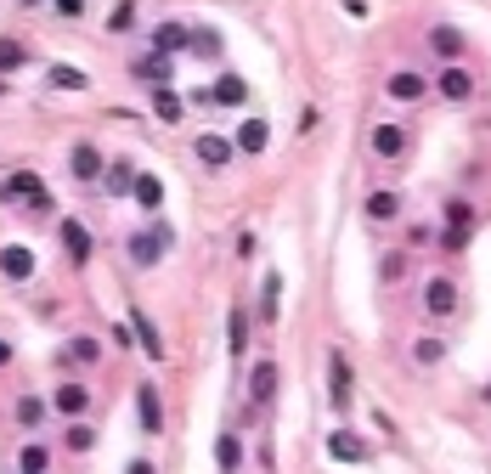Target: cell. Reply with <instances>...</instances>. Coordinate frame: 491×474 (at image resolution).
Returning a JSON list of instances; mask_svg holds the SVG:
<instances>
[{
	"mask_svg": "<svg viewBox=\"0 0 491 474\" xmlns=\"http://www.w3.org/2000/svg\"><path fill=\"white\" fill-rule=\"evenodd\" d=\"M468 237H475V204H468V198H446V204H441L435 249H441V254H463Z\"/></svg>",
	"mask_w": 491,
	"mask_h": 474,
	"instance_id": "obj_1",
	"label": "cell"
},
{
	"mask_svg": "<svg viewBox=\"0 0 491 474\" xmlns=\"http://www.w3.org/2000/svg\"><path fill=\"white\" fill-rule=\"evenodd\" d=\"M169 243H176V232H169L159 214H153V226H147V232H131V237H124V254H131V266L153 271L164 254H169Z\"/></svg>",
	"mask_w": 491,
	"mask_h": 474,
	"instance_id": "obj_2",
	"label": "cell"
},
{
	"mask_svg": "<svg viewBox=\"0 0 491 474\" xmlns=\"http://www.w3.org/2000/svg\"><path fill=\"white\" fill-rule=\"evenodd\" d=\"M57 237H62V254H68V266L85 271L91 266V254H96V232L79 221V214H57Z\"/></svg>",
	"mask_w": 491,
	"mask_h": 474,
	"instance_id": "obj_3",
	"label": "cell"
},
{
	"mask_svg": "<svg viewBox=\"0 0 491 474\" xmlns=\"http://www.w3.org/2000/svg\"><path fill=\"white\" fill-rule=\"evenodd\" d=\"M46 401H51V413H57V418H91V413H96V390H91L85 378H74V373L62 378Z\"/></svg>",
	"mask_w": 491,
	"mask_h": 474,
	"instance_id": "obj_4",
	"label": "cell"
},
{
	"mask_svg": "<svg viewBox=\"0 0 491 474\" xmlns=\"http://www.w3.org/2000/svg\"><path fill=\"white\" fill-rule=\"evenodd\" d=\"M407 147H413V136H407V124H401V119H384V124L368 131V153L378 164H401V159H407Z\"/></svg>",
	"mask_w": 491,
	"mask_h": 474,
	"instance_id": "obj_5",
	"label": "cell"
},
{
	"mask_svg": "<svg viewBox=\"0 0 491 474\" xmlns=\"http://www.w3.org/2000/svg\"><path fill=\"white\" fill-rule=\"evenodd\" d=\"M350 401H356V373H350V356L339 351H328V406L333 413H350Z\"/></svg>",
	"mask_w": 491,
	"mask_h": 474,
	"instance_id": "obj_6",
	"label": "cell"
},
{
	"mask_svg": "<svg viewBox=\"0 0 491 474\" xmlns=\"http://www.w3.org/2000/svg\"><path fill=\"white\" fill-rule=\"evenodd\" d=\"M62 373H91L96 361H102V339L96 333H74V339H62V351L51 356Z\"/></svg>",
	"mask_w": 491,
	"mask_h": 474,
	"instance_id": "obj_7",
	"label": "cell"
},
{
	"mask_svg": "<svg viewBox=\"0 0 491 474\" xmlns=\"http://www.w3.org/2000/svg\"><path fill=\"white\" fill-rule=\"evenodd\" d=\"M277 390H283V368H277V356L254 361V368H249V406H254V413H266V406L277 401Z\"/></svg>",
	"mask_w": 491,
	"mask_h": 474,
	"instance_id": "obj_8",
	"label": "cell"
},
{
	"mask_svg": "<svg viewBox=\"0 0 491 474\" xmlns=\"http://www.w3.org/2000/svg\"><path fill=\"white\" fill-rule=\"evenodd\" d=\"M34 271H40V254L29 243H6V249H0V283L23 288V283H34Z\"/></svg>",
	"mask_w": 491,
	"mask_h": 474,
	"instance_id": "obj_9",
	"label": "cell"
},
{
	"mask_svg": "<svg viewBox=\"0 0 491 474\" xmlns=\"http://www.w3.org/2000/svg\"><path fill=\"white\" fill-rule=\"evenodd\" d=\"M430 91H441V102H475V91H480V85H475V74H468L463 68V62H446V68L430 79Z\"/></svg>",
	"mask_w": 491,
	"mask_h": 474,
	"instance_id": "obj_10",
	"label": "cell"
},
{
	"mask_svg": "<svg viewBox=\"0 0 491 474\" xmlns=\"http://www.w3.org/2000/svg\"><path fill=\"white\" fill-rule=\"evenodd\" d=\"M323 446H328V458L333 463H373V446H368V435H356V429H328L323 435Z\"/></svg>",
	"mask_w": 491,
	"mask_h": 474,
	"instance_id": "obj_11",
	"label": "cell"
},
{
	"mask_svg": "<svg viewBox=\"0 0 491 474\" xmlns=\"http://www.w3.org/2000/svg\"><path fill=\"white\" fill-rule=\"evenodd\" d=\"M192 159L204 169H232L238 164V147H232V136H221V131H204V136H192Z\"/></svg>",
	"mask_w": 491,
	"mask_h": 474,
	"instance_id": "obj_12",
	"label": "cell"
},
{
	"mask_svg": "<svg viewBox=\"0 0 491 474\" xmlns=\"http://www.w3.org/2000/svg\"><path fill=\"white\" fill-rule=\"evenodd\" d=\"M423 316L430 322H452L458 316V283L452 277H430V283H423Z\"/></svg>",
	"mask_w": 491,
	"mask_h": 474,
	"instance_id": "obj_13",
	"label": "cell"
},
{
	"mask_svg": "<svg viewBox=\"0 0 491 474\" xmlns=\"http://www.w3.org/2000/svg\"><path fill=\"white\" fill-rule=\"evenodd\" d=\"M401 192H390V187H378V192H368V204H361V221H368L373 232H384V226H396L401 221Z\"/></svg>",
	"mask_w": 491,
	"mask_h": 474,
	"instance_id": "obj_14",
	"label": "cell"
},
{
	"mask_svg": "<svg viewBox=\"0 0 491 474\" xmlns=\"http://www.w3.org/2000/svg\"><path fill=\"white\" fill-rule=\"evenodd\" d=\"M136 424H141V435H164V396L153 378L136 384Z\"/></svg>",
	"mask_w": 491,
	"mask_h": 474,
	"instance_id": "obj_15",
	"label": "cell"
},
{
	"mask_svg": "<svg viewBox=\"0 0 491 474\" xmlns=\"http://www.w3.org/2000/svg\"><path fill=\"white\" fill-rule=\"evenodd\" d=\"M102 164H108V159H102L96 141H74V147H68V176H74L79 187H96V181H102Z\"/></svg>",
	"mask_w": 491,
	"mask_h": 474,
	"instance_id": "obj_16",
	"label": "cell"
},
{
	"mask_svg": "<svg viewBox=\"0 0 491 474\" xmlns=\"http://www.w3.org/2000/svg\"><path fill=\"white\" fill-rule=\"evenodd\" d=\"M384 96H390V102H423V96H430V74H418V68H396L390 79H384Z\"/></svg>",
	"mask_w": 491,
	"mask_h": 474,
	"instance_id": "obj_17",
	"label": "cell"
},
{
	"mask_svg": "<svg viewBox=\"0 0 491 474\" xmlns=\"http://www.w3.org/2000/svg\"><path fill=\"white\" fill-rule=\"evenodd\" d=\"M131 339H136V351L147 356V361H164L169 351H164V339H159V322L147 316L141 305H131Z\"/></svg>",
	"mask_w": 491,
	"mask_h": 474,
	"instance_id": "obj_18",
	"label": "cell"
},
{
	"mask_svg": "<svg viewBox=\"0 0 491 474\" xmlns=\"http://www.w3.org/2000/svg\"><path fill=\"white\" fill-rule=\"evenodd\" d=\"M283 288H288V283H283V271H266V277H260V299H254V311H249V316L271 328V322L283 316Z\"/></svg>",
	"mask_w": 491,
	"mask_h": 474,
	"instance_id": "obj_19",
	"label": "cell"
},
{
	"mask_svg": "<svg viewBox=\"0 0 491 474\" xmlns=\"http://www.w3.org/2000/svg\"><path fill=\"white\" fill-rule=\"evenodd\" d=\"M12 418H17V429H29V435H40L46 429V418H51V401L40 396V390H23L12 401Z\"/></svg>",
	"mask_w": 491,
	"mask_h": 474,
	"instance_id": "obj_20",
	"label": "cell"
},
{
	"mask_svg": "<svg viewBox=\"0 0 491 474\" xmlns=\"http://www.w3.org/2000/svg\"><path fill=\"white\" fill-rule=\"evenodd\" d=\"M96 424L91 418H62V451H68V458H91L96 451Z\"/></svg>",
	"mask_w": 491,
	"mask_h": 474,
	"instance_id": "obj_21",
	"label": "cell"
},
{
	"mask_svg": "<svg viewBox=\"0 0 491 474\" xmlns=\"http://www.w3.org/2000/svg\"><path fill=\"white\" fill-rule=\"evenodd\" d=\"M249 328H254V316L243 305H232L226 311V351H232V368H243V356H249Z\"/></svg>",
	"mask_w": 491,
	"mask_h": 474,
	"instance_id": "obj_22",
	"label": "cell"
},
{
	"mask_svg": "<svg viewBox=\"0 0 491 474\" xmlns=\"http://www.w3.org/2000/svg\"><path fill=\"white\" fill-rule=\"evenodd\" d=\"M232 147H238V159H260L266 147H271V124L266 119H243L238 136H232Z\"/></svg>",
	"mask_w": 491,
	"mask_h": 474,
	"instance_id": "obj_23",
	"label": "cell"
},
{
	"mask_svg": "<svg viewBox=\"0 0 491 474\" xmlns=\"http://www.w3.org/2000/svg\"><path fill=\"white\" fill-rule=\"evenodd\" d=\"M131 79H141V85H169V79H176V57L147 51V57H136V62H131Z\"/></svg>",
	"mask_w": 491,
	"mask_h": 474,
	"instance_id": "obj_24",
	"label": "cell"
},
{
	"mask_svg": "<svg viewBox=\"0 0 491 474\" xmlns=\"http://www.w3.org/2000/svg\"><path fill=\"white\" fill-rule=\"evenodd\" d=\"M131 198H136V209H141V214H159V209H164V181L153 176V169H141V164H136Z\"/></svg>",
	"mask_w": 491,
	"mask_h": 474,
	"instance_id": "obj_25",
	"label": "cell"
},
{
	"mask_svg": "<svg viewBox=\"0 0 491 474\" xmlns=\"http://www.w3.org/2000/svg\"><path fill=\"white\" fill-rule=\"evenodd\" d=\"M221 51H226V40H221V29H209V23H198V29H186V57H198V62H221Z\"/></svg>",
	"mask_w": 491,
	"mask_h": 474,
	"instance_id": "obj_26",
	"label": "cell"
},
{
	"mask_svg": "<svg viewBox=\"0 0 491 474\" xmlns=\"http://www.w3.org/2000/svg\"><path fill=\"white\" fill-rule=\"evenodd\" d=\"M131 181H136V159H108L102 164V192H108V198H124V192H131Z\"/></svg>",
	"mask_w": 491,
	"mask_h": 474,
	"instance_id": "obj_27",
	"label": "cell"
},
{
	"mask_svg": "<svg viewBox=\"0 0 491 474\" xmlns=\"http://www.w3.org/2000/svg\"><path fill=\"white\" fill-rule=\"evenodd\" d=\"M215 469L221 474H243V435L238 429H221L215 435Z\"/></svg>",
	"mask_w": 491,
	"mask_h": 474,
	"instance_id": "obj_28",
	"label": "cell"
},
{
	"mask_svg": "<svg viewBox=\"0 0 491 474\" xmlns=\"http://www.w3.org/2000/svg\"><path fill=\"white\" fill-rule=\"evenodd\" d=\"M407 271H413V249H384V254H378V283H384V288L407 283Z\"/></svg>",
	"mask_w": 491,
	"mask_h": 474,
	"instance_id": "obj_29",
	"label": "cell"
},
{
	"mask_svg": "<svg viewBox=\"0 0 491 474\" xmlns=\"http://www.w3.org/2000/svg\"><path fill=\"white\" fill-rule=\"evenodd\" d=\"M209 102L243 107V102H249V79H243V74H215V85H209Z\"/></svg>",
	"mask_w": 491,
	"mask_h": 474,
	"instance_id": "obj_30",
	"label": "cell"
},
{
	"mask_svg": "<svg viewBox=\"0 0 491 474\" xmlns=\"http://www.w3.org/2000/svg\"><path fill=\"white\" fill-rule=\"evenodd\" d=\"M430 51H435L441 62H458V57H463V29L435 23V29H430Z\"/></svg>",
	"mask_w": 491,
	"mask_h": 474,
	"instance_id": "obj_31",
	"label": "cell"
},
{
	"mask_svg": "<svg viewBox=\"0 0 491 474\" xmlns=\"http://www.w3.org/2000/svg\"><path fill=\"white\" fill-rule=\"evenodd\" d=\"M153 119L159 124H181L186 119V102L169 91V85H153Z\"/></svg>",
	"mask_w": 491,
	"mask_h": 474,
	"instance_id": "obj_32",
	"label": "cell"
},
{
	"mask_svg": "<svg viewBox=\"0 0 491 474\" xmlns=\"http://www.w3.org/2000/svg\"><path fill=\"white\" fill-rule=\"evenodd\" d=\"M446 361V339L441 333H418L413 339V368H441Z\"/></svg>",
	"mask_w": 491,
	"mask_h": 474,
	"instance_id": "obj_33",
	"label": "cell"
},
{
	"mask_svg": "<svg viewBox=\"0 0 491 474\" xmlns=\"http://www.w3.org/2000/svg\"><path fill=\"white\" fill-rule=\"evenodd\" d=\"M46 79L57 85V91H91V74H85V68H74V62H51V68H46Z\"/></svg>",
	"mask_w": 491,
	"mask_h": 474,
	"instance_id": "obj_34",
	"label": "cell"
},
{
	"mask_svg": "<svg viewBox=\"0 0 491 474\" xmlns=\"http://www.w3.org/2000/svg\"><path fill=\"white\" fill-rule=\"evenodd\" d=\"M17 469H23V474H51V446H46V441H23V451H17Z\"/></svg>",
	"mask_w": 491,
	"mask_h": 474,
	"instance_id": "obj_35",
	"label": "cell"
},
{
	"mask_svg": "<svg viewBox=\"0 0 491 474\" xmlns=\"http://www.w3.org/2000/svg\"><path fill=\"white\" fill-rule=\"evenodd\" d=\"M153 51L181 57V51H186V23H159V29H153Z\"/></svg>",
	"mask_w": 491,
	"mask_h": 474,
	"instance_id": "obj_36",
	"label": "cell"
},
{
	"mask_svg": "<svg viewBox=\"0 0 491 474\" xmlns=\"http://www.w3.org/2000/svg\"><path fill=\"white\" fill-rule=\"evenodd\" d=\"M17 68H29V46L12 40V34H0V74H17Z\"/></svg>",
	"mask_w": 491,
	"mask_h": 474,
	"instance_id": "obj_37",
	"label": "cell"
},
{
	"mask_svg": "<svg viewBox=\"0 0 491 474\" xmlns=\"http://www.w3.org/2000/svg\"><path fill=\"white\" fill-rule=\"evenodd\" d=\"M131 29H136V0H119L108 12V34H131Z\"/></svg>",
	"mask_w": 491,
	"mask_h": 474,
	"instance_id": "obj_38",
	"label": "cell"
},
{
	"mask_svg": "<svg viewBox=\"0 0 491 474\" xmlns=\"http://www.w3.org/2000/svg\"><path fill=\"white\" fill-rule=\"evenodd\" d=\"M407 243L413 249H430L435 243V226H407Z\"/></svg>",
	"mask_w": 491,
	"mask_h": 474,
	"instance_id": "obj_39",
	"label": "cell"
},
{
	"mask_svg": "<svg viewBox=\"0 0 491 474\" xmlns=\"http://www.w3.org/2000/svg\"><path fill=\"white\" fill-rule=\"evenodd\" d=\"M51 12H57V17H79L85 0H51Z\"/></svg>",
	"mask_w": 491,
	"mask_h": 474,
	"instance_id": "obj_40",
	"label": "cell"
},
{
	"mask_svg": "<svg viewBox=\"0 0 491 474\" xmlns=\"http://www.w3.org/2000/svg\"><path fill=\"white\" fill-rule=\"evenodd\" d=\"M108 339H114V344H124V351L136 344V339H131V322H119V328H108Z\"/></svg>",
	"mask_w": 491,
	"mask_h": 474,
	"instance_id": "obj_41",
	"label": "cell"
},
{
	"mask_svg": "<svg viewBox=\"0 0 491 474\" xmlns=\"http://www.w3.org/2000/svg\"><path fill=\"white\" fill-rule=\"evenodd\" d=\"M12 361H17V344H12L6 333H0V368H12Z\"/></svg>",
	"mask_w": 491,
	"mask_h": 474,
	"instance_id": "obj_42",
	"label": "cell"
},
{
	"mask_svg": "<svg viewBox=\"0 0 491 474\" xmlns=\"http://www.w3.org/2000/svg\"><path fill=\"white\" fill-rule=\"evenodd\" d=\"M124 474H159V469L147 463V458H131V463H124Z\"/></svg>",
	"mask_w": 491,
	"mask_h": 474,
	"instance_id": "obj_43",
	"label": "cell"
},
{
	"mask_svg": "<svg viewBox=\"0 0 491 474\" xmlns=\"http://www.w3.org/2000/svg\"><path fill=\"white\" fill-rule=\"evenodd\" d=\"M6 91H12V79H6V74H0V96H6Z\"/></svg>",
	"mask_w": 491,
	"mask_h": 474,
	"instance_id": "obj_44",
	"label": "cell"
},
{
	"mask_svg": "<svg viewBox=\"0 0 491 474\" xmlns=\"http://www.w3.org/2000/svg\"><path fill=\"white\" fill-rule=\"evenodd\" d=\"M480 401H486V406H491V384H486V390H480Z\"/></svg>",
	"mask_w": 491,
	"mask_h": 474,
	"instance_id": "obj_45",
	"label": "cell"
},
{
	"mask_svg": "<svg viewBox=\"0 0 491 474\" xmlns=\"http://www.w3.org/2000/svg\"><path fill=\"white\" fill-rule=\"evenodd\" d=\"M23 6H40V0H23Z\"/></svg>",
	"mask_w": 491,
	"mask_h": 474,
	"instance_id": "obj_46",
	"label": "cell"
},
{
	"mask_svg": "<svg viewBox=\"0 0 491 474\" xmlns=\"http://www.w3.org/2000/svg\"><path fill=\"white\" fill-rule=\"evenodd\" d=\"M17 474H23V469H17Z\"/></svg>",
	"mask_w": 491,
	"mask_h": 474,
	"instance_id": "obj_47",
	"label": "cell"
}]
</instances>
